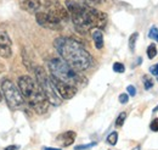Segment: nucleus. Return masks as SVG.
Here are the masks:
<instances>
[{
	"instance_id": "f257e3e1",
	"label": "nucleus",
	"mask_w": 158,
	"mask_h": 150,
	"mask_svg": "<svg viewBox=\"0 0 158 150\" xmlns=\"http://www.w3.org/2000/svg\"><path fill=\"white\" fill-rule=\"evenodd\" d=\"M64 6L68 10L69 17L72 20L74 27L80 33H88L91 28L102 29L107 23V15L95 10L84 4H79L73 0H66Z\"/></svg>"
},
{
	"instance_id": "f03ea898",
	"label": "nucleus",
	"mask_w": 158,
	"mask_h": 150,
	"mask_svg": "<svg viewBox=\"0 0 158 150\" xmlns=\"http://www.w3.org/2000/svg\"><path fill=\"white\" fill-rule=\"evenodd\" d=\"M54 46L61 59L79 72L86 71L93 65V56L76 39L59 37L55 39Z\"/></svg>"
},
{
	"instance_id": "7ed1b4c3",
	"label": "nucleus",
	"mask_w": 158,
	"mask_h": 150,
	"mask_svg": "<svg viewBox=\"0 0 158 150\" xmlns=\"http://www.w3.org/2000/svg\"><path fill=\"white\" fill-rule=\"evenodd\" d=\"M17 83L26 104L32 110L39 115L48 113L50 103L35 78H32L31 76H21Z\"/></svg>"
},
{
	"instance_id": "20e7f679",
	"label": "nucleus",
	"mask_w": 158,
	"mask_h": 150,
	"mask_svg": "<svg viewBox=\"0 0 158 150\" xmlns=\"http://www.w3.org/2000/svg\"><path fill=\"white\" fill-rule=\"evenodd\" d=\"M48 68L51 76L59 78L60 81L66 82L74 87H84L86 84L85 77L79 71L74 70L72 66H69L64 60L61 57H52L48 61Z\"/></svg>"
},
{
	"instance_id": "39448f33",
	"label": "nucleus",
	"mask_w": 158,
	"mask_h": 150,
	"mask_svg": "<svg viewBox=\"0 0 158 150\" xmlns=\"http://www.w3.org/2000/svg\"><path fill=\"white\" fill-rule=\"evenodd\" d=\"M33 71H34V76H35V81L38 82L40 88L43 89L44 94L46 95L49 103L54 106L61 105L62 99L60 98V95L56 92V89H55V87L51 82V78H50V76H48L46 71L40 66H35Z\"/></svg>"
},
{
	"instance_id": "423d86ee",
	"label": "nucleus",
	"mask_w": 158,
	"mask_h": 150,
	"mask_svg": "<svg viewBox=\"0 0 158 150\" xmlns=\"http://www.w3.org/2000/svg\"><path fill=\"white\" fill-rule=\"evenodd\" d=\"M1 93L4 95L6 104L11 110H22L26 105L23 95L20 88L15 86V83L10 79H4L1 83Z\"/></svg>"
},
{
	"instance_id": "0eeeda50",
	"label": "nucleus",
	"mask_w": 158,
	"mask_h": 150,
	"mask_svg": "<svg viewBox=\"0 0 158 150\" xmlns=\"http://www.w3.org/2000/svg\"><path fill=\"white\" fill-rule=\"evenodd\" d=\"M40 10H44V11L56 16L62 22H67L71 19L67 7L63 6L57 0H41V9Z\"/></svg>"
},
{
	"instance_id": "6e6552de",
	"label": "nucleus",
	"mask_w": 158,
	"mask_h": 150,
	"mask_svg": "<svg viewBox=\"0 0 158 150\" xmlns=\"http://www.w3.org/2000/svg\"><path fill=\"white\" fill-rule=\"evenodd\" d=\"M35 20L41 27L48 28V29H52V31H60L62 28V23H63L56 16H54V15H51L44 10H40L35 14Z\"/></svg>"
},
{
	"instance_id": "1a4fd4ad",
	"label": "nucleus",
	"mask_w": 158,
	"mask_h": 150,
	"mask_svg": "<svg viewBox=\"0 0 158 150\" xmlns=\"http://www.w3.org/2000/svg\"><path fill=\"white\" fill-rule=\"evenodd\" d=\"M50 78H51V82H52V84H54V87H55V89H56V92H57L61 99L69 100L78 92V88L74 87V86H71L66 82H62L54 76H50Z\"/></svg>"
},
{
	"instance_id": "9d476101",
	"label": "nucleus",
	"mask_w": 158,
	"mask_h": 150,
	"mask_svg": "<svg viewBox=\"0 0 158 150\" xmlns=\"http://www.w3.org/2000/svg\"><path fill=\"white\" fill-rule=\"evenodd\" d=\"M12 55V42L10 36L1 31L0 32V56L4 59H9Z\"/></svg>"
},
{
	"instance_id": "9b49d317",
	"label": "nucleus",
	"mask_w": 158,
	"mask_h": 150,
	"mask_svg": "<svg viewBox=\"0 0 158 150\" xmlns=\"http://www.w3.org/2000/svg\"><path fill=\"white\" fill-rule=\"evenodd\" d=\"M20 6L26 12L35 15L41 9V0H21Z\"/></svg>"
},
{
	"instance_id": "f8f14e48",
	"label": "nucleus",
	"mask_w": 158,
	"mask_h": 150,
	"mask_svg": "<svg viewBox=\"0 0 158 150\" xmlns=\"http://www.w3.org/2000/svg\"><path fill=\"white\" fill-rule=\"evenodd\" d=\"M76 137H77L76 132L67 131V132H64V133H62V134H60L59 138H57V140L62 143L63 147H69V145H72V144L74 143Z\"/></svg>"
},
{
	"instance_id": "ddd939ff",
	"label": "nucleus",
	"mask_w": 158,
	"mask_h": 150,
	"mask_svg": "<svg viewBox=\"0 0 158 150\" xmlns=\"http://www.w3.org/2000/svg\"><path fill=\"white\" fill-rule=\"evenodd\" d=\"M93 36V40H94V44L96 46L98 50H101L103 48V34H102V31L101 29H98L95 28L91 33Z\"/></svg>"
},
{
	"instance_id": "4468645a",
	"label": "nucleus",
	"mask_w": 158,
	"mask_h": 150,
	"mask_svg": "<svg viewBox=\"0 0 158 150\" xmlns=\"http://www.w3.org/2000/svg\"><path fill=\"white\" fill-rule=\"evenodd\" d=\"M117 142H118V133H117V132L110 133L108 137H107V143L111 144V145H116Z\"/></svg>"
},
{
	"instance_id": "2eb2a0df",
	"label": "nucleus",
	"mask_w": 158,
	"mask_h": 150,
	"mask_svg": "<svg viewBox=\"0 0 158 150\" xmlns=\"http://www.w3.org/2000/svg\"><path fill=\"white\" fill-rule=\"evenodd\" d=\"M138 38H139L138 32L133 33V34L130 36V38H129V48H130V50H131V51H134V50H135V44H136Z\"/></svg>"
},
{
	"instance_id": "dca6fc26",
	"label": "nucleus",
	"mask_w": 158,
	"mask_h": 150,
	"mask_svg": "<svg viewBox=\"0 0 158 150\" xmlns=\"http://www.w3.org/2000/svg\"><path fill=\"white\" fill-rule=\"evenodd\" d=\"M142 82H143V86H145V89L146 90H150L153 87V79L150 78L148 76H143L142 77Z\"/></svg>"
},
{
	"instance_id": "f3484780",
	"label": "nucleus",
	"mask_w": 158,
	"mask_h": 150,
	"mask_svg": "<svg viewBox=\"0 0 158 150\" xmlns=\"http://www.w3.org/2000/svg\"><path fill=\"white\" fill-rule=\"evenodd\" d=\"M157 55V46L156 44H151L148 48H147V56L148 59H153Z\"/></svg>"
},
{
	"instance_id": "a211bd4d",
	"label": "nucleus",
	"mask_w": 158,
	"mask_h": 150,
	"mask_svg": "<svg viewBox=\"0 0 158 150\" xmlns=\"http://www.w3.org/2000/svg\"><path fill=\"white\" fill-rule=\"evenodd\" d=\"M125 118H127V113H120L116 120V126L117 127H122L125 122Z\"/></svg>"
},
{
	"instance_id": "6ab92c4d",
	"label": "nucleus",
	"mask_w": 158,
	"mask_h": 150,
	"mask_svg": "<svg viewBox=\"0 0 158 150\" xmlns=\"http://www.w3.org/2000/svg\"><path fill=\"white\" fill-rule=\"evenodd\" d=\"M113 71L117 73H123L125 71V66L122 62H114L113 64Z\"/></svg>"
},
{
	"instance_id": "aec40b11",
	"label": "nucleus",
	"mask_w": 158,
	"mask_h": 150,
	"mask_svg": "<svg viewBox=\"0 0 158 150\" xmlns=\"http://www.w3.org/2000/svg\"><path fill=\"white\" fill-rule=\"evenodd\" d=\"M148 37L153 40H156L158 43V28L157 27H151L150 32H148Z\"/></svg>"
},
{
	"instance_id": "412c9836",
	"label": "nucleus",
	"mask_w": 158,
	"mask_h": 150,
	"mask_svg": "<svg viewBox=\"0 0 158 150\" xmlns=\"http://www.w3.org/2000/svg\"><path fill=\"white\" fill-rule=\"evenodd\" d=\"M96 145V143H89V144H83V145H78V147H74L76 150H85V149H89L91 147Z\"/></svg>"
},
{
	"instance_id": "4be33fe9",
	"label": "nucleus",
	"mask_w": 158,
	"mask_h": 150,
	"mask_svg": "<svg viewBox=\"0 0 158 150\" xmlns=\"http://www.w3.org/2000/svg\"><path fill=\"white\" fill-rule=\"evenodd\" d=\"M129 101V95L128 94H120L119 95V103L120 104H127Z\"/></svg>"
},
{
	"instance_id": "5701e85b",
	"label": "nucleus",
	"mask_w": 158,
	"mask_h": 150,
	"mask_svg": "<svg viewBox=\"0 0 158 150\" xmlns=\"http://www.w3.org/2000/svg\"><path fill=\"white\" fill-rule=\"evenodd\" d=\"M127 90H128V93H129L130 96H135V95H136V88H135L134 86H128Z\"/></svg>"
},
{
	"instance_id": "b1692460",
	"label": "nucleus",
	"mask_w": 158,
	"mask_h": 150,
	"mask_svg": "<svg viewBox=\"0 0 158 150\" xmlns=\"http://www.w3.org/2000/svg\"><path fill=\"white\" fill-rule=\"evenodd\" d=\"M151 131L153 132H158V118H155L152 122H151Z\"/></svg>"
},
{
	"instance_id": "393cba45",
	"label": "nucleus",
	"mask_w": 158,
	"mask_h": 150,
	"mask_svg": "<svg viewBox=\"0 0 158 150\" xmlns=\"http://www.w3.org/2000/svg\"><path fill=\"white\" fill-rule=\"evenodd\" d=\"M150 72L153 76H158V64H156V65H153V66L150 67Z\"/></svg>"
},
{
	"instance_id": "a878e982",
	"label": "nucleus",
	"mask_w": 158,
	"mask_h": 150,
	"mask_svg": "<svg viewBox=\"0 0 158 150\" xmlns=\"http://www.w3.org/2000/svg\"><path fill=\"white\" fill-rule=\"evenodd\" d=\"M19 149H20L19 145H9V147H6L4 150H19Z\"/></svg>"
},
{
	"instance_id": "bb28decb",
	"label": "nucleus",
	"mask_w": 158,
	"mask_h": 150,
	"mask_svg": "<svg viewBox=\"0 0 158 150\" xmlns=\"http://www.w3.org/2000/svg\"><path fill=\"white\" fill-rule=\"evenodd\" d=\"M90 2H93V4H101L103 0H89Z\"/></svg>"
},
{
	"instance_id": "cd10ccee",
	"label": "nucleus",
	"mask_w": 158,
	"mask_h": 150,
	"mask_svg": "<svg viewBox=\"0 0 158 150\" xmlns=\"http://www.w3.org/2000/svg\"><path fill=\"white\" fill-rule=\"evenodd\" d=\"M44 150H61V149H59V148H49V147H45Z\"/></svg>"
},
{
	"instance_id": "c85d7f7f",
	"label": "nucleus",
	"mask_w": 158,
	"mask_h": 150,
	"mask_svg": "<svg viewBox=\"0 0 158 150\" xmlns=\"http://www.w3.org/2000/svg\"><path fill=\"white\" fill-rule=\"evenodd\" d=\"M157 111H158V105L155 108V109H153V113H157Z\"/></svg>"
},
{
	"instance_id": "c756f323",
	"label": "nucleus",
	"mask_w": 158,
	"mask_h": 150,
	"mask_svg": "<svg viewBox=\"0 0 158 150\" xmlns=\"http://www.w3.org/2000/svg\"><path fill=\"white\" fill-rule=\"evenodd\" d=\"M141 148H140V145H138V147H135V149H133V150H140Z\"/></svg>"
},
{
	"instance_id": "7c9ffc66",
	"label": "nucleus",
	"mask_w": 158,
	"mask_h": 150,
	"mask_svg": "<svg viewBox=\"0 0 158 150\" xmlns=\"http://www.w3.org/2000/svg\"><path fill=\"white\" fill-rule=\"evenodd\" d=\"M2 100V94H1V92H0V101Z\"/></svg>"
}]
</instances>
